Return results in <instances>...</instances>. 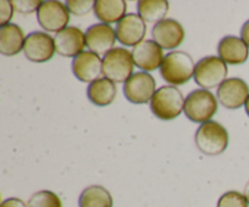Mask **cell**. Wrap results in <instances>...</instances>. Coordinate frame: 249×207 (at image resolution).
I'll list each match as a JSON object with an SVG mask.
<instances>
[{"label": "cell", "instance_id": "6da1fadb", "mask_svg": "<svg viewBox=\"0 0 249 207\" xmlns=\"http://www.w3.org/2000/svg\"><path fill=\"white\" fill-rule=\"evenodd\" d=\"M195 65L191 56L185 51H170L160 66V75L173 87L182 85L195 75Z\"/></svg>", "mask_w": 249, "mask_h": 207}, {"label": "cell", "instance_id": "7a4b0ae2", "mask_svg": "<svg viewBox=\"0 0 249 207\" xmlns=\"http://www.w3.org/2000/svg\"><path fill=\"white\" fill-rule=\"evenodd\" d=\"M152 113L163 121H172L182 113L185 99L182 93L173 85H164L157 89L150 102Z\"/></svg>", "mask_w": 249, "mask_h": 207}, {"label": "cell", "instance_id": "3957f363", "mask_svg": "<svg viewBox=\"0 0 249 207\" xmlns=\"http://www.w3.org/2000/svg\"><path fill=\"white\" fill-rule=\"evenodd\" d=\"M195 144L203 155H220L228 149L229 133L219 122H206L197 129L195 134Z\"/></svg>", "mask_w": 249, "mask_h": 207}, {"label": "cell", "instance_id": "277c9868", "mask_svg": "<svg viewBox=\"0 0 249 207\" xmlns=\"http://www.w3.org/2000/svg\"><path fill=\"white\" fill-rule=\"evenodd\" d=\"M218 97L206 89H196L185 99V116L195 123H206L212 121L218 112Z\"/></svg>", "mask_w": 249, "mask_h": 207}, {"label": "cell", "instance_id": "5b68a950", "mask_svg": "<svg viewBox=\"0 0 249 207\" xmlns=\"http://www.w3.org/2000/svg\"><path fill=\"white\" fill-rule=\"evenodd\" d=\"M131 51L123 46H117L102 58V75L113 83H125L134 75Z\"/></svg>", "mask_w": 249, "mask_h": 207}, {"label": "cell", "instance_id": "8992f818", "mask_svg": "<svg viewBox=\"0 0 249 207\" xmlns=\"http://www.w3.org/2000/svg\"><path fill=\"white\" fill-rule=\"evenodd\" d=\"M228 63L219 56H206L196 63L194 78L201 89L209 90L220 87L228 79Z\"/></svg>", "mask_w": 249, "mask_h": 207}, {"label": "cell", "instance_id": "52a82bcc", "mask_svg": "<svg viewBox=\"0 0 249 207\" xmlns=\"http://www.w3.org/2000/svg\"><path fill=\"white\" fill-rule=\"evenodd\" d=\"M36 19L44 31L58 33L68 27L71 12L63 2L48 0L41 2L40 7L36 11Z\"/></svg>", "mask_w": 249, "mask_h": 207}, {"label": "cell", "instance_id": "ba28073f", "mask_svg": "<svg viewBox=\"0 0 249 207\" xmlns=\"http://www.w3.org/2000/svg\"><path fill=\"white\" fill-rule=\"evenodd\" d=\"M156 90V79L148 72H136L124 83L123 93L129 102L143 105L151 102Z\"/></svg>", "mask_w": 249, "mask_h": 207}, {"label": "cell", "instance_id": "9c48e42d", "mask_svg": "<svg viewBox=\"0 0 249 207\" xmlns=\"http://www.w3.org/2000/svg\"><path fill=\"white\" fill-rule=\"evenodd\" d=\"M23 53L24 56L32 62H46L51 60L53 54L56 53L55 41L46 32H32L26 37Z\"/></svg>", "mask_w": 249, "mask_h": 207}, {"label": "cell", "instance_id": "30bf717a", "mask_svg": "<svg viewBox=\"0 0 249 207\" xmlns=\"http://www.w3.org/2000/svg\"><path fill=\"white\" fill-rule=\"evenodd\" d=\"M218 101L229 110L245 106L249 97V85L242 78H228L216 92Z\"/></svg>", "mask_w": 249, "mask_h": 207}, {"label": "cell", "instance_id": "8fae6325", "mask_svg": "<svg viewBox=\"0 0 249 207\" xmlns=\"http://www.w3.org/2000/svg\"><path fill=\"white\" fill-rule=\"evenodd\" d=\"M134 63L143 72H151L160 68L164 61V51L153 39H146L141 41L131 50Z\"/></svg>", "mask_w": 249, "mask_h": 207}, {"label": "cell", "instance_id": "7c38bea8", "mask_svg": "<svg viewBox=\"0 0 249 207\" xmlns=\"http://www.w3.org/2000/svg\"><path fill=\"white\" fill-rule=\"evenodd\" d=\"M56 53L63 57H77L84 53L87 46V37L80 28L75 26H68L63 31L56 33L55 38Z\"/></svg>", "mask_w": 249, "mask_h": 207}, {"label": "cell", "instance_id": "4fadbf2b", "mask_svg": "<svg viewBox=\"0 0 249 207\" xmlns=\"http://www.w3.org/2000/svg\"><path fill=\"white\" fill-rule=\"evenodd\" d=\"M147 26L139 14H126L122 21L117 23V40L125 46H136L143 41Z\"/></svg>", "mask_w": 249, "mask_h": 207}, {"label": "cell", "instance_id": "5bb4252c", "mask_svg": "<svg viewBox=\"0 0 249 207\" xmlns=\"http://www.w3.org/2000/svg\"><path fill=\"white\" fill-rule=\"evenodd\" d=\"M185 29L179 21L174 19H165L152 28V38L165 50L177 49L185 40Z\"/></svg>", "mask_w": 249, "mask_h": 207}, {"label": "cell", "instance_id": "9a60e30c", "mask_svg": "<svg viewBox=\"0 0 249 207\" xmlns=\"http://www.w3.org/2000/svg\"><path fill=\"white\" fill-rule=\"evenodd\" d=\"M87 46L89 51L96 55H106L114 48L117 40L116 29L106 23H96L90 26L85 32Z\"/></svg>", "mask_w": 249, "mask_h": 207}, {"label": "cell", "instance_id": "2e32d148", "mask_svg": "<svg viewBox=\"0 0 249 207\" xmlns=\"http://www.w3.org/2000/svg\"><path fill=\"white\" fill-rule=\"evenodd\" d=\"M72 72L80 82H95L102 75V58L91 51H84L73 58Z\"/></svg>", "mask_w": 249, "mask_h": 207}, {"label": "cell", "instance_id": "e0dca14e", "mask_svg": "<svg viewBox=\"0 0 249 207\" xmlns=\"http://www.w3.org/2000/svg\"><path fill=\"white\" fill-rule=\"evenodd\" d=\"M218 55L228 65H243L248 60L249 46L240 37L226 36L219 41Z\"/></svg>", "mask_w": 249, "mask_h": 207}, {"label": "cell", "instance_id": "ac0fdd59", "mask_svg": "<svg viewBox=\"0 0 249 207\" xmlns=\"http://www.w3.org/2000/svg\"><path fill=\"white\" fill-rule=\"evenodd\" d=\"M26 37L16 23L0 27V53L4 56H16L23 50Z\"/></svg>", "mask_w": 249, "mask_h": 207}, {"label": "cell", "instance_id": "d6986e66", "mask_svg": "<svg viewBox=\"0 0 249 207\" xmlns=\"http://www.w3.org/2000/svg\"><path fill=\"white\" fill-rule=\"evenodd\" d=\"M88 99L96 106H108L117 96V85L108 78H99L90 83L87 90Z\"/></svg>", "mask_w": 249, "mask_h": 207}, {"label": "cell", "instance_id": "ffe728a7", "mask_svg": "<svg viewBox=\"0 0 249 207\" xmlns=\"http://www.w3.org/2000/svg\"><path fill=\"white\" fill-rule=\"evenodd\" d=\"M128 4L124 0H96L94 11L101 23H118L125 17Z\"/></svg>", "mask_w": 249, "mask_h": 207}, {"label": "cell", "instance_id": "44dd1931", "mask_svg": "<svg viewBox=\"0 0 249 207\" xmlns=\"http://www.w3.org/2000/svg\"><path fill=\"white\" fill-rule=\"evenodd\" d=\"M79 207H113V197L102 185H90L80 194Z\"/></svg>", "mask_w": 249, "mask_h": 207}, {"label": "cell", "instance_id": "7402d4cb", "mask_svg": "<svg viewBox=\"0 0 249 207\" xmlns=\"http://www.w3.org/2000/svg\"><path fill=\"white\" fill-rule=\"evenodd\" d=\"M169 11L167 0H140L138 1V12L141 19L147 23H160L165 19Z\"/></svg>", "mask_w": 249, "mask_h": 207}, {"label": "cell", "instance_id": "603a6c76", "mask_svg": "<svg viewBox=\"0 0 249 207\" xmlns=\"http://www.w3.org/2000/svg\"><path fill=\"white\" fill-rule=\"evenodd\" d=\"M28 207H62L60 196L50 190H40L29 197Z\"/></svg>", "mask_w": 249, "mask_h": 207}, {"label": "cell", "instance_id": "cb8c5ba5", "mask_svg": "<svg viewBox=\"0 0 249 207\" xmlns=\"http://www.w3.org/2000/svg\"><path fill=\"white\" fill-rule=\"evenodd\" d=\"M249 204L245 195L236 190H230L220 196L218 207H248Z\"/></svg>", "mask_w": 249, "mask_h": 207}, {"label": "cell", "instance_id": "d4e9b609", "mask_svg": "<svg viewBox=\"0 0 249 207\" xmlns=\"http://www.w3.org/2000/svg\"><path fill=\"white\" fill-rule=\"evenodd\" d=\"M66 6L71 14L82 17L87 16L94 10L95 1H92V0H68L66 2Z\"/></svg>", "mask_w": 249, "mask_h": 207}, {"label": "cell", "instance_id": "484cf974", "mask_svg": "<svg viewBox=\"0 0 249 207\" xmlns=\"http://www.w3.org/2000/svg\"><path fill=\"white\" fill-rule=\"evenodd\" d=\"M41 2L43 1H29V0H14L12 5H14L15 11H17L18 14L22 15H29L33 14L34 11H38V9L40 7Z\"/></svg>", "mask_w": 249, "mask_h": 207}, {"label": "cell", "instance_id": "4316f807", "mask_svg": "<svg viewBox=\"0 0 249 207\" xmlns=\"http://www.w3.org/2000/svg\"><path fill=\"white\" fill-rule=\"evenodd\" d=\"M14 5L12 1L9 0H2L0 1V26L4 27L6 24L11 23V19L14 16Z\"/></svg>", "mask_w": 249, "mask_h": 207}, {"label": "cell", "instance_id": "83f0119b", "mask_svg": "<svg viewBox=\"0 0 249 207\" xmlns=\"http://www.w3.org/2000/svg\"><path fill=\"white\" fill-rule=\"evenodd\" d=\"M0 207H28L26 202L23 200L18 199V197H9V199H5L1 202Z\"/></svg>", "mask_w": 249, "mask_h": 207}, {"label": "cell", "instance_id": "f1b7e54d", "mask_svg": "<svg viewBox=\"0 0 249 207\" xmlns=\"http://www.w3.org/2000/svg\"><path fill=\"white\" fill-rule=\"evenodd\" d=\"M241 38L245 40V43L249 46V19L243 23L242 28H241Z\"/></svg>", "mask_w": 249, "mask_h": 207}, {"label": "cell", "instance_id": "f546056e", "mask_svg": "<svg viewBox=\"0 0 249 207\" xmlns=\"http://www.w3.org/2000/svg\"><path fill=\"white\" fill-rule=\"evenodd\" d=\"M243 195H245L246 199H247V201H248V204H249V182L247 183V184H246L245 190H243Z\"/></svg>", "mask_w": 249, "mask_h": 207}, {"label": "cell", "instance_id": "4dcf8cb0", "mask_svg": "<svg viewBox=\"0 0 249 207\" xmlns=\"http://www.w3.org/2000/svg\"><path fill=\"white\" fill-rule=\"evenodd\" d=\"M245 109H246V113H247L248 117H249V97H248L247 102H246V105H245Z\"/></svg>", "mask_w": 249, "mask_h": 207}]
</instances>
